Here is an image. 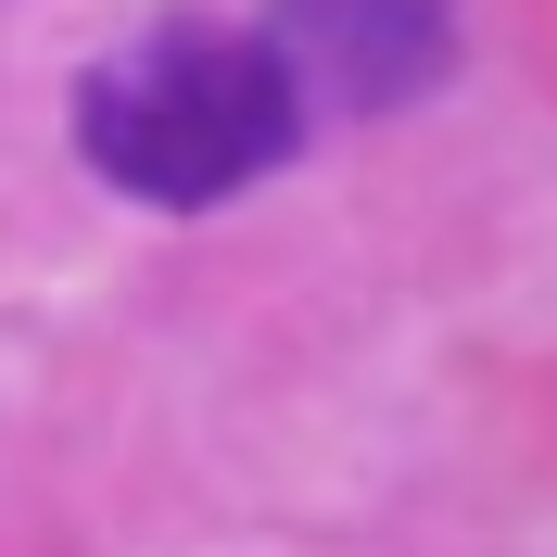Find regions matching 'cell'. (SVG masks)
<instances>
[{
    "instance_id": "7a4b0ae2",
    "label": "cell",
    "mask_w": 557,
    "mask_h": 557,
    "mask_svg": "<svg viewBox=\"0 0 557 557\" xmlns=\"http://www.w3.org/2000/svg\"><path fill=\"white\" fill-rule=\"evenodd\" d=\"M267 51L330 114L431 102L456 64V0H267Z\"/></svg>"
},
{
    "instance_id": "6da1fadb",
    "label": "cell",
    "mask_w": 557,
    "mask_h": 557,
    "mask_svg": "<svg viewBox=\"0 0 557 557\" xmlns=\"http://www.w3.org/2000/svg\"><path fill=\"white\" fill-rule=\"evenodd\" d=\"M292 139H305L292 64L267 38H228V26H152L114 64H89V89H76V152L127 203H165V215L278 177Z\"/></svg>"
}]
</instances>
